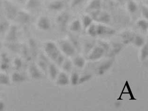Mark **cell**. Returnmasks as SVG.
I'll use <instances>...</instances> for the list:
<instances>
[{"mask_svg": "<svg viewBox=\"0 0 148 111\" xmlns=\"http://www.w3.org/2000/svg\"><path fill=\"white\" fill-rule=\"evenodd\" d=\"M93 19L91 17L88 16H84L82 18V23L84 28H87L90 26L92 23Z\"/></svg>", "mask_w": 148, "mask_h": 111, "instance_id": "obj_21", "label": "cell"}, {"mask_svg": "<svg viewBox=\"0 0 148 111\" xmlns=\"http://www.w3.org/2000/svg\"><path fill=\"white\" fill-rule=\"evenodd\" d=\"M115 32V31L113 29L102 25H97V36L112 35L114 34Z\"/></svg>", "mask_w": 148, "mask_h": 111, "instance_id": "obj_5", "label": "cell"}, {"mask_svg": "<svg viewBox=\"0 0 148 111\" xmlns=\"http://www.w3.org/2000/svg\"><path fill=\"white\" fill-rule=\"evenodd\" d=\"M14 65L16 69H19L22 65L21 60L19 58H16L15 60H14Z\"/></svg>", "mask_w": 148, "mask_h": 111, "instance_id": "obj_33", "label": "cell"}, {"mask_svg": "<svg viewBox=\"0 0 148 111\" xmlns=\"http://www.w3.org/2000/svg\"><path fill=\"white\" fill-rule=\"evenodd\" d=\"M29 72L32 78L34 79H39L42 77L40 71L35 64H31L29 67Z\"/></svg>", "mask_w": 148, "mask_h": 111, "instance_id": "obj_13", "label": "cell"}, {"mask_svg": "<svg viewBox=\"0 0 148 111\" xmlns=\"http://www.w3.org/2000/svg\"><path fill=\"white\" fill-rule=\"evenodd\" d=\"M44 49L48 57L55 61H56L59 55L60 54L57 46L52 42H47L45 45Z\"/></svg>", "mask_w": 148, "mask_h": 111, "instance_id": "obj_3", "label": "cell"}, {"mask_svg": "<svg viewBox=\"0 0 148 111\" xmlns=\"http://www.w3.org/2000/svg\"><path fill=\"white\" fill-rule=\"evenodd\" d=\"M92 76L91 75H85L82 76L79 79V82L78 83L79 84H82V83H84V82L88 81L89 79H90L91 78Z\"/></svg>", "mask_w": 148, "mask_h": 111, "instance_id": "obj_32", "label": "cell"}, {"mask_svg": "<svg viewBox=\"0 0 148 111\" xmlns=\"http://www.w3.org/2000/svg\"><path fill=\"white\" fill-rule=\"evenodd\" d=\"M69 19V16L68 13L66 12L63 13L58 16L57 22L59 26L62 28H64L66 26Z\"/></svg>", "mask_w": 148, "mask_h": 111, "instance_id": "obj_11", "label": "cell"}, {"mask_svg": "<svg viewBox=\"0 0 148 111\" xmlns=\"http://www.w3.org/2000/svg\"><path fill=\"white\" fill-rule=\"evenodd\" d=\"M92 18L96 21L103 24H108L110 21V16L106 12H101L100 10L92 11L91 13Z\"/></svg>", "mask_w": 148, "mask_h": 111, "instance_id": "obj_2", "label": "cell"}, {"mask_svg": "<svg viewBox=\"0 0 148 111\" xmlns=\"http://www.w3.org/2000/svg\"><path fill=\"white\" fill-rule=\"evenodd\" d=\"M127 8L131 13H134L136 12L138 7L136 3L133 0H129L127 3Z\"/></svg>", "mask_w": 148, "mask_h": 111, "instance_id": "obj_22", "label": "cell"}, {"mask_svg": "<svg viewBox=\"0 0 148 111\" xmlns=\"http://www.w3.org/2000/svg\"><path fill=\"white\" fill-rule=\"evenodd\" d=\"M1 43L0 42V48H1Z\"/></svg>", "mask_w": 148, "mask_h": 111, "instance_id": "obj_42", "label": "cell"}, {"mask_svg": "<svg viewBox=\"0 0 148 111\" xmlns=\"http://www.w3.org/2000/svg\"><path fill=\"white\" fill-rule=\"evenodd\" d=\"M27 8L30 10H35L40 5V0H27Z\"/></svg>", "mask_w": 148, "mask_h": 111, "instance_id": "obj_15", "label": "cell"}, {"mask_svg": "<svg viewBox=\"0 0 148 111\" xmlns=\"http://www.w3.org/2000/svg\"><path fill=\"white\" fill-rule=\"evenodd\" d=\"M72 63H71L70 61L68 60L65 61L63 66V69H64V71L67 72H70L71 69H72Z\"/></svg>", "mask_w": 148, "mask_h": 111, "instance_id": "obj_29", "label": "cell"}, {"mask_svg": "<svg viewBox=\"0 0 148 111\" xmlns=\"http://www.w3.org/2000/svg\"><path fill=\"white\" fill-rule=\"evenodd\" d=\"M9 28V24L7 21H3L0 23V34L6 31Z\"/></svg>", "mask_w": 148, "mask_h": 111, "instance_id": "obj_28", "label": "cell"}, {"mask_svg": "<svg viewBox=\"0 0 148 111\" xmlns=\"http://www.w3.org/2000/svg\"><path fill=\"white\" fill-rule=\"evenodd\" d=\"M125 84V87L127 88V91H128V92H127L128 94H129L130 97V99H129V100H136V99L134 97V95L133 94V92H132V90L131 88L129 83H128V81H126Z\"/></svg>", "mask_w": 148, "mask_h": 111, "instance_id": "obj_26", "label": "cell"}, {"mask_svg": "<svg viewBox=\"0 0 148 111\" xmlns=\"http://www.w3.org/2000/svg\"><path fill=\"white\" fill-rule=\"evenodd\" d=\"M9 67V65L7 63H4V62H2L1 65V69L3 70H6L8 69Z\"/></svg>", "mask_w": 148, "mask_h": 111, "instance_id": "obj_39", "label": "cell"}, {"mask_svg": "<svg viewBox=\"0 0 148 111\" xmlns=\"http://www.w3.org/2000/svg\"><path fill=\"white\" fill-rule=\"evenodd\" d=\"M102 0H91L87 7L88 11L98 10L101 8Z\"/></svg>", "mask_w": 148, "mask_h": 111, "instance_id": "obj_12", "label": "cell"}, {"mask_svg": "<svg viewBox=\"0 0 148 111\" xmlns=\"http://www.w3.org/2000/svg\"><path fill=\"white\" fill-rule=\"evenodd\" d=\"M3 6L7 18L10 20L15 19L18 13L16 7L8 0L4 1Z\"/></svg>", "mask_w": 148, "mask_h": 111, "instance_id": "obj_1", "label": "cell"}, {"mask_svg": "<svg viewBox=\"0 0 148 111\" xmlns=\"http://www.w3.org/2000/svg\"><path fill=\"white\" fill-rule=\"evenodd\" d=\"M5 108V104L4 102L0 100V111H3Z\"/></svg>", "mask_w": 148, "mask_h": 111, "instance_id": "obj_40", "label": "cell"}, {"mask_svg": "<svg viewBox=\"0 0 148 111\" xmlns=\"http://www.w3.org/2000/svg\"><path fill=\"white\" fill-rule=\"evenodd\" d=\"M69 83L68 76L64 73H61L58 76L57 84L60 86H66Z\"/></svg>", "mask_w": 148, "mask_h": 111, "instance_id": "obj_14", "label": "cell"}, {"mask_svg": "<svg viewBox=\"0 0 148 111\" xmlns=\"http://www.w3.org/2000/svg\"><path fill=\"white\" fill-rule=\"evenodd\" d=\"M10 83V78L6 73H0V84L7 85Z\"/></svg>", "mask_w": 148, "mask_h": 111, "instance_id": "obj_19", "label": "cell"}, {"mask_svg": "<svg viewBox=\"0 0 148 111\" xmlns=\"http://www.w3.org/2000/svg\"><path fill=\"white\" fill-rule=\"evenodd\" d=\"M74 64L77 67L82 68L85 64V60L82 57H77L74 59Z\"/></svg>", "mask_w": 148, "mask_h": 111, "instance_id": "obj_24", "label": "cell"}, {"mask_svg": "<svg viewBox=\"0 0 148 111\" xmlns=\"http://www.w3.org/2000/svg\"><path fill=\"white\" fill-rule=\"evenodd\" d=\"M12 79L14 82H22L25 80V77L21 73L15 72L12 75Z\"/></svg>", "mask_w": 148, "mask_h": 111, "instance_id": "obj_17", "label": "cell"}, {"mask_svg": "<svg viewBox=\"0 0 148 111\" xmlns=\"http://www.w3.org/2000/svg\"><path fill=\"white\" fill-rule=\"evenodd\" d=\"M64 57L63 55L60 54L58 57L57 60L56 61V62H57V64L59 66H61L63 64L64 61Z\"/></svg>", "mask_w": 148, "mask_h": 111, "instance_id": "obj_35", "label": "cell"}, {"mask_svg": "<svg viewBox=\"0 0 148 111\" xmlns=\"http://www.w3.org/2000/svg\"><path fill=\"white\" fill-rule=\"evenodd\" d=\"M49 75L51 78L55 79L57 78L58 75V70L57 67L54 64H50L49 68Z\"/></svg>", "mask_w": 148, "mask_h": 111, "instance_id": "obj_18", "label": "cell"}, {"mask_svg": "<svg viewBox=\"0 0 148 111\" xmlns=\"http://www.w3.org/2000/svg\"><path fill=\"white\" fill-rule=\"evenodd\" d=\"M79 75L78 73H74L72 75L71 77V82L73 85H76L79 82Z\"/></svg>", "mask_w": 148, "mask_h": 111, "instance_id": "obj_30", "label": "cell"}, {"mask_svg": "<svg viewBox=\"0 0 148 111\" xmlns=\"http://www.w3.org/2000/svg\"><path fill=\"white\" fill-rule=\"evenodd\" d=\"M148 56V45L145 44L141 52V58L142 60H145L147 58Z\"/></svg>", "mask_w": 148, "mask_h": 111, "instance_id": "obj_27", "label": "cell"}, {"mask_svg": "<svg viewBox=\"0 0 148 111\" xmlns=\"http://www.w3.org/2000/svg\"><path fill=\"white\" fill-rule=\"evenodd\" d=\"M16 18L19 23L24 25L29 23L31 20L30 16L24 11L18 12Z\"/></svg>", "mask_w": 148, "mask_h": 111, "instance_id": "obj_7", "label": "cell"}, {"mask_svg": "<svg viewBox=\"0 0 148 111\" xmlns=\"http://www.w3.org/2000/svg\"><path fill=\"white\" fill-rule=\"evenodd\" d=\"M46 62L44 60V59L42 58V60H40L39 62V66H40V68H42L44 71H46L47 69V66Z\"/></svg>", "mask_w": 148, "mask_h": 111, "instance_id": "obj_36", "label": "cell"}, {"mask_svg": "<svg viewBox=\"0 0 148 111\" xmlns=\"http://www.w3.org/2000/svg\"><path fill=\"white\" fill-rule=\"evenodd\" d=\"M50 25L49 19L46 16H42L38 20V27L42 30L47 31L49 30Z\"/></svg>", "mask_w": 148, "mask_h": 111, "instance_id": "obj_9", "label": "cell"}, {"mask_svg": "<svg viewBox=\"0 0 148 111\" xmlns=\"http://www.w3.org/2000/svg\"><path fill=\"white\" fill-rule=\"evenodd\" d=\"M18 37V28L15 25H12L9 29L7 40L10 42H15Z\"/></svg>", "mask_w": 148, "mask_h": 111, "instance_id": "obj_8", "label": "cell"}, {"mask_svg": "<svg viewBox=\"0 0 148 111\" xmlns=\"http://www.w3.org/2000/svg\"><path fill=\"white\" fill-rule=\"evenodd\" d=\"M85 0H71V7L72 8L75 7L79 5Z\"/></svg>", "mask_w": 148, "mask_h": 111, "instance_id": "obj_34", "label": "cell"}, {"mask_svg": "<svg viewBox=\"0 0 148 111\" xmlns=\"http://www.w3.org/2000/svg\"><path fill=\"white\" fill-rule=\"evenodd\" d=\"M88 28V33L90 36L92 37L97 36V25L94 24H91Z\"/></svg>", "mask_w": 148, "mask_h": 111, "instance_id": "obj_25", "label": "cell"}, {"mask_svg": "<svg viewBox=\"0 0 148 111\" xmlns=\"http://www.w3.org/2000/svg\"><path fill=\"white\" fill-rule=\"evenodd\" d=\"M16 1H18V3H21V4L25 3H26L27 1V0H16Z\"/></svg>", "mask_w": 148, "mask_h": 111, "instance_id": "obj_41", "label": "cell"}, {"mask_svg": "<svg viewBox=\"0 0 148 111\" xmlns=\"http://www.w3.org/2000/svg\"><path fill=\"white\" fill-rule=\"evenodd\" d=\"M138 27L142 29V30L147 31L148 27V23L145 19H141L138 21L137 23Z\"/></svg>", "mask_w": 148, "mask_h": 111, "instance_id": "obj_23", "label": "cell"}, {"mask_svg": "<svg viewBox=\"0 0 148 111\" xmlns=\"http://www.w3.org/2000/svg\"><path fill=\"white\" fill-rule=\"evenodd\" d=\"M81 29V23L79 20H76L73 22L70 27V30L73 32H78Z\"/></svg>", "mask_w": 148, "mask_h": 111, "instance_id": "obj_20", "label": "cell"}, {"mask_svg": "<svg viewBox=\"0 0 148 111\" xmlns=\"http://www.w3.org/2000/svg\"><path fill=\"white\" fill-rule=\"evenodd\" d=\"M104 53V50L103 48L100 47H96L92 52L90 55L89 56V60H99L103 57Z\"/></svg>", "mask_w": 148, "mask_h": 111, "instance_id": "obj_6", "label": "cell"}, {"mask_svg": "<svg viewBox=\"0 0 148 111\" xmlns=\"http://www.w3.org/2000/svg\"><path fill=\"white\" fill-rule=\"evenodd\" d=\"M65 3L63 0H55L49 3V9L54 11L61 10L64 7Z\"/></svg>", "mask_w": 148, "mask_h": 111, "instance_id": "obj_10", "label": "cell"}, {"mask_svg": "<svg viewBox=\"0 0 148 111\" xmlns=\"http://www.w3.org/2000/svg\"><path fill=\"white\" fill-rule=\"evenodd\" d=\"M125 84L124 85V86L123 87V89L122 90L121 92V94L119 95V97H118L117 100H122L123 99L122 98V97L123 96V94H128V93L127 92H124L125 89Z\"/></svg>", "mask_w": 148, "mask_h": 111, "instance_id": "obj_38", "label": "cell"}, {"mask_svg": "<svg viewBox=\"0 0 148 111\" xmlns=\"http://www.w3.org/2000/svg\"><path fill=\"white\" fill-rule=\"evenodd\" d=\"M60 47L62 51L68 56H73L75 53V51L73 46L66 41L60 42Z\"/></svg>", "mask_w": 148, "mask_h": 111, "instance_id": "obj_4", "label": "cell"}, {"mask_svg": "<svg viewBox=\"0 0 148 111\" xmlns=\"http://www.w3.org/2000/svg\"><path fill=\"white\" fill-rule=\"evenodd\" d=\"M112 60L108 61L101 64L98 69V73L99 75H103L106 71L109 69L112 66Z\"/></svg>", "mask_w": 148, "mask_h": 111, "instance_id": "obj_16", "label": "cell"}, {"mask_svg": "<svg viewBox=\"0 0 148 111\" xmlns=\"http://www.w3.org/2000/svg\"><path fill=\"white\" fill-rule=\"evenodd\" d=\"M148 8L147 7L143 6L142 7V14L146 19L148 18Z\"/></svg>", "mask_w": 148, "mask_h": 111, "instance_id": "obj_37", "label": "cell"}, {"mask_svg": "<svg viewBox=\"0 0 148 111\" xmlns=\"http://www.w3.org/2000/svg\"><path fill=\"white\" fill-rule=\"evenodd\" d=\"M144 39L142 38V37L140 36H137L134 40L135 44L138 47H140L143 45L144 43Z\"/></svg>", "mask_w": 148, "mask_h": 111, "instance_id": "obj_31", "label": "cell"}]
</instances>
